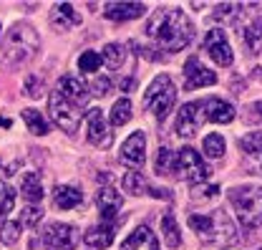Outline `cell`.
<instances>
[{
	"label": "cell",
	"mask_w": 262,
	"mask_h": 250,
	"mask_svg": "<svg viewBox=\"0 0 262 250\" xmlns=\"http://www.w3.org/2000/svg\"><path fill=\"white\" fill-rule=\"evenodd\" d=\"M146 35H149L162 51L177 53V51H182V48H187V46L192 43L194 28H192V23L184 18L182 10L169 8V10H157V13L149 18Z\"/></svg>",
	"instance_id": "cell-1"
},
{
	"label": "cell",
	"mask_w": 262,
	"mask_h": 250,
	"mask_svg": "<svg viewBox=\"0 0 262 250\" xmlns=\"http://www.w3.org/2000/svg\"><path fill=\"white\" fill-rule=\"evenodd\" d=\"M189 227L199 235V240L204 245H214V248H227L237 243V233H234V225L232 220L222 213V210H214L209 215H192L189 218Z\"/></svg>",
	"instance_id": "cell-2"
},
{
	"label": "cell",
	"mask_w": 262,
	"mask_h": 250,
	"mask_svg": "<svg viewBox=\"0 0 262 250\" xmlns=\"http://www.w3.org/2000/svg\"><path fill=\"white\" fill-rule=\"evenodd\" d=\"M40 46V38L33 26L28 23H18L3 38V53H0V63L5 66H20V63L31 61Z\"/></svg>",
	"instance_id": "cell-3"
},
{
	"label": "cell",
	"mask_w": 262,
	"mask_h": 250,
	"mask_svg": "<svg viewBox=\"0 0 262 250\" xmlns=\"http://www.w3.org/2000/svg\"><path fill=\"white\" fill-rule=\"evenodd\" d=\"M229 202L239 222L247 230L262 227V187H234L229 189Z\"/></svg>",
	"instance_id": "cell-4"
},
{
	"label": "cell",
	"mask_w": 262,
	"mask_h": 250,
	"mask_svg": "<svg viewBox=\"0 0 262 250\" xmlns=\"http://www.w3.org/2000/svg\"><path fill=\"white\" fill-rule=\"evenodd\" d=\"M174 101H177V89H174L171 79H169L166 73H159V76L151 81V86L146 89V94H144V106H146L157 119H164V117L171 111Z\"/></svg>",
	"instance_id": "cell-5"
},
{
	"label": "cell",
	"mask_w": 262,
	"mask_h": 250,
	"mask_svg": "<svg viewBox=\"0 0 262 250\" xmlns=\"http://www.w3.org/2000/svg\"><path fill=\"white\" fill-rule=\"evenodd\" d=\"M48 111H51V119L56 122L58 129H63L66 134H76L78 124H81V114L76 111V106L71 101H66L58 91H53L48 99Z\"/></svg>",
	"instance_id": "cell-6"
},
{
	"label": "cell",
	"mask_w": 262,
	"mask_h": 250,
	"mask_svg": "<svg viewBox=\"0 0 262 250\" xmlns=\"http://www.w3.org/2000/svg\"><path fill=\"white\" fill-rule=\"evenodd\" d=\"M177 172H182V177H184L187 182H192V185L204 182V180L212 175V169L204 164V159L199 157V152L189 149V147H184V149L179 152V157H177Z\"/></svg>",
	"instance_id": "cell-7"
},
{
	"label": "cell",
	"mask_w": 262,
	"mask_h": 250,
	"mask_svg": "<svg viewBox=\"0 0 262 250\" xmlns=\"http://www.w3.org/2000/svg\"><path fill=\"white\" fill-rule=\"evenodd\" d=\"M86 137H89V142L98 147V149H108L111 147V142H114V134H111V126L108 122L103 119V111L101 109H89V117H86Z\"/></svg>",
	"instance_id": "cell-8"
},
{
	"label": "cell",
	"mask_w": 262,
	"mask_h": 250,
	"mask_svg": "<svg viewBox=\"0 0 262 250\" xmlns=\"http://www.w3.org/2000/svg\"><path fill=\"white\" fill-rule=\"evenodd\" d=\"M204 48H207L209 59L217 63V66H222V68H229L234 63V53L229 48L227 35H225V31H220V28H214V31H209L204 35Z\"/></svg>",
	"instance_id": "cell-9"
},
{
	"label": "cell",
	"mask_w": 262,
	"mask_h": 250,
	"mask_svg": "<svg viewBox=\"0 0 262 250\" xmlns=\"http://www.w3.org/2000/svg\"><path fill=\"white\" fill-rule=\"evenodd\" d=\"M78 240V230L73 225H63V222H51L43 233V243L48 250H71Z\"/></svg>",
	"instance_id": "cell-10"
},
{
	"label": "cell",
	"mask_w": 262,
	"mask_h": 250,
	"mask_svg": "<svg viewBox=\"0 0 262 250\" xmlns=\"http://www.w3.org/2000/svg\"><path fill=\"white\" fill-rule=\"evenodd\" d=\"M212 84H217L214 71L204 68L196 56H189L187 63H184V89L187 91H194L199 86H212Z\"/></svg>",
	"instance_id": "cell-11"
},
{
	"label": "cell",
	"mask_w": 262,
	"mask_h": 250,
	"mask_svg": "<svg viewBox=\"0 0 262 250\" xmlns=\"http://www.w3.org/2000/svg\"><path fill=\"white\" fill-rule=\"evenodd\" d=\"M202 124H204V117H202L199 101L184 104V106L179 109V114H177V134H179V137H194Z\"/></svg>",
	"instance_id": "cell-12"
},
{
	"label": "cell",
	"mask_w": 262,
	"mask_h": 250,
	"mask_svg": "<svg viewBox=\"0 0 262 250\" xmlns=\"http://www.w3.org/2000/svg\"><path fill=\"white\" fill-rule=\"evenodd\" d=\"M202 106V117L204 122H214V124H229L234 119V106L225 101V99H217V96H209L204 101H199Z\"/></svg>",
	"instance_id": "cell-13"
},
{
	"label": "cell",
	"mask_w": 262,
	"mask_h": 250,
	"mask_svg": "<svg viewBox=\"0 0 262 250\" xmlns=\"http://www.w3.org/2000/svg\"><path fill=\"white\" fill-rule=\"evenodd\" d=\"M144 159H146V137H144V131H134L121 147V162L139 169L144 164Z\"/></svg>",
	"instance_id": "cell-14"
},
{
	"label": "cell",
	"mask_w": 262,
	"mask_h": 250,
	"mask_svg": "<svg viewBox=\"0 0 262 250\" xmlns=\"http://www.w3.org/2000/svg\"><path fill=\"white\" fill-rule=\"evenodd\" d=\"M58 94L63 96L66 101H71L73 106H83V104H89V86L78 79V76H63V79H58V89H56Z\"/></svg>",
	"instance_id": "cell-15"
},
{
	"label": "cell",
	"mask_w": 262,
	"mask_h": 250,
	"mask_svg": "<svg viewBox=\"0 0 262 250\" xmlns=\"http://www.w3.org/2000/svg\"><path fill=\"white\" fill-rule=\"evenodd\" d=\"M144 10H146L144 3H106L103 5V15L108 21H116V23L134 21V18L144 15Z\"/></svg>",
	"instance_id": "cell-16"
},
{
	"label": "cell",
	"mask_w": 262,
	"mask_h": 250,
	"mask_svg": "<svg viewBox=\"0 0 262 250\" xmlns=\"http://www.w3.org/2000/svg\"><path fill=\"white\" fill-rule=\"evenodd\" d=\"M51 23L56 31H71L73 26L81 23V13H76L71 3H56L51 10Z\"/></svg>",
	"instance_id": "cell-17"
},
{
	"label": "cell",
	"mask_w": 262,
	"mask_h": 250,
	"mask_svg": "<svg viewBox=\"0 0 262 250\" xmlns=\"http://www.w3.org/2000/svg\"><path fill=\"white\" fill-rule=\"evenodd\" d=\"M96 205H98V213L103 220H114L119 213H121V205H124V197L116 192L114 187H103L98 192L96 197Z\"/></svg>",
	"instance_id": "cell-18"
},
{
	"label": "cell",
	"mask_w": 262,
	"mask_h": 250,
	"mask_svg": "<svg viewBox=\"0 0 262 250\" xmlns=\"http://www.w3.org/2000/svg\"><path fill=\"white\" fill-rule=\"evenodd\" d=\"M121 250H159V240H157V235L149 227H136L124 240Z\"/></svg>",
	"instance_id": "cell-19"
},
{
	"label": "cell",
	"mask_w": 262,
	"mask_h": 250,
	"mask_svg": "<svg viewBox=\"0 0 262 250\" xmlns=\"http://www.w3.org/2000/svg\"><path fill=\"white\" fill-rule=\"evenodd\" d=\"M53 202H56L58 210H73L83 202V192L73 185H58L53 192Z\"/></svg>",
	"instance_id": "cell-20"
},
{
	"label": "cell",
	"mask_w": 262,
	"mask_h": 250,
	"mask_svg": "<svg viewBox=\"0 0 262 250\" xmlns=\"http://www.w3.org/2000/svg\"><path fill=\"white\" fill-rule=\"evenodd\" d=\"M83 243L89 248H98V250L108 248L114 243V225H96V227H91L83 235Z\"/></svg>",
	"instance_id": "cell-21"
},
{
	"label": "cell",
	"mask_w": 262,
	"mask_h": 250,
	"mask_svg": "<svg viewBox=\"0 0 262 250\" xmlns=\"http://www.w3.org/2000/svg\"><path fill=\"white\" fill-rule=\"evenodd\" d=\"M242 43L247 46L250 53H262V23L252 21V23H245L242 31H239Z\"/></svg>",
	"instance_id": "cell-22"
},
{
	"label": "cell",
	"mask_w": 262,
	"mask_h": 250,
	"mask_svg": "<svg viewBox=\"0 0 262 250\" xmlns=\"http://www.w3.org/2000/svg\"><path fill=\"white\" fill-rule=\"evenodd\" d=\"M108 68H116V71H121L126 63H129V51H126V46L124 43H108L106 48H103V56H101Z\"/></svg>",
	"instance_id": "cell-23"
},
{
	"label": "cell",
	"mask_w": 262,
	"mask_h": 250,
	"mask_svg": "<svg viewBox=\"0 0 262 250\" xmlns=\"http://www.w3.org/2000/svg\"><path fill=\"white\" fill-rule=\"evenodd\" d=\"M23 122L28 126V131L35 134V137H43V134H48L51 131V126L46 122V117L38 111V109H23Z\"/></svg>",
	"instance_id": "cell-24"
},
{
	"label": "cell",
	"mask_w": 262,
	"mask_h": 250,
	"mask_svg": "<svg viewBox=\"0 0 262 250\" xmlns=\"http://www.w3.org/2000/svg\"><path fill=\"white\" fill-rule=\"evenodd\" d=\"M20 192H23V197L31 200V202L43 200V182H40V175H38V172H28V175L23 177Z\"/></svg>",
	"instance_id": "cell-25"
},
{
	"label": "cell",
	"mask_w": 262,
	"mask_h": 250,
	"mask_svg": "<svg viewBox=\"0 0 262 250\" xmlns=\"http://www.w3.org/2000/svg\"><path fill=\"white\" fill-rule=\"evenodd\" d=\"M162 233H164V243L169 248H179L182 245V235H179V225L171 213H164L162 218Z\"/></svg>",
	"instance_id": "cell-26"
},
{
	"label": "cell",
	"mask_w": 262,
	"mask_h": 250,
	"mask_svg": "<svg viewBox=\"0 0 262 250\" xmlns=\"http://www.w3.org/2000/svg\"><path fill=\"white\" fill-rule=\"evenodd\" d=\"M124 189L131 192V195H149L151 185L144 180L141 172H126V175H124Z\"/></svg>",
	"instance_id": "cell-27"
},
{
	"label": "cell",
	"mask_w": 262,
	"mask_h": 250,
	"mask_svg": "<svg viewBox=\"0 0 262 250\" xmlns=\"http://www.w3.org/2000/svg\"><path fill=\"white\" fill-rule=\"evenodd\" d=\"M126 122H131V101L129 99H119L111 109V124L124 126Z\"/></svg>",
	"instance_id": "cell-28"
},
{
	"label": "cell",
	"mask_w": 262,
	"mask_h": 250,
	"mask_svg": "<svg viewBox=\"0 0 262 250\" xmlns=\"http://www.w3.org/2000/svg\"><path fill=\"white\" fill-rule=\"evenodd\" d=\"M239 149L247 152L250 157H257L262 152V131H252V134H245L239 139Z\"/></svg>",
	"instance_id": "cell-29"
},
{
	"label": "cell",
	"mask_w": 262,
	"mask_h": 250,
	"mask_svg": "<svg viewBox=\"0 0 262 250\" xmlns=\"http://www.w3.org/2000/svg\"><path fill=\"white\" fill-rule=\"evenodd\" d=\"M157 172L159 175H174L177 172V162H174V152L162 147L157 155Z\"/></svg>",
	"instance_id": "cell-30"
},
{
	"label": "cell",
	"mask_w": 262,
	"mask_h": 250,
	"mask_svg": "<svg viewBox=\"0 0 262 250\" xmlns=\"http://www.w3.org/2000/svg\"><path fill=\"white\" fill-rule=\"evenodd\" d=\"M204 155L212 157V159L225 155V137H222V134H209V137H204Z\"/></svg>",
	"instance_id": "cell-31"
},
{
	"label": "cell",
	"mask_w": 262,
	"mask_h": 250,
	"mask_svg": "<svg viewBox=\"0 0 262 250\" xmlns=\"http://www.w3.org/2000/svg\"><path fill=\"white\" fill-rule=\"evenodd\" d=\"M101 63H103V59H101V53H96V51H83V53L78 56V68H81L83 73L98 71Z\"/></svg>",
	"instance_id": "cell-32"
},
{
	"label": "cell",
	"mask_w": 262,
	"mask_h": 250,
	"mask_svg": "<svg viewBox=\"0 0 262 250\" xmlns=\"http://www.w3.org/2000/svg\"><path fill=\"white\" fill-rule=\"evenodd\" d=\"M20 238V222H3L0 225V243L3 245H15Z\"/></svg>",
	"instance_id": "cell-33"
},
{
	"label": "cell",
	"mask_w": 262,
	"mask_h": 250,
	"mask_svg": "<svg viewBox=\"0 0 262 250\" xmlns=\"http://www.w3.org/2000/svg\"><path fill=\"white\" fill-rule=\"evenodd\" d=\"M13 205H15V192L8 187V185L0 182V220L8 218V213L13 210Z\"/></svg>",
	"instance_id": "cell-34"
},
{
	"label": "cell",
	"mask_w": 262,
	"mask_h": 250,
	"mask_svg": "<svg viewBox=\"0 0 262 250\" xmlns=\"http://www.w3.org/2000/svg\"><path fill=\"white\" fill-rule=\"evenodd\" d=\"M26 94L31 96V99H40L43 96V79L38 73H31L26 79Z\"/></svg>",
	"instance_id": "cell-35"
},
{
	"label": "cell",
	"mask_w": 262,
	"mask_h": 250,
	"mask_svg": "<svg viewBox=\"0 0 262 250\" xmlns=\"http://www.w3.org/2000/svg\"><path fill=\"white\" fill-rule=\"evenodd\" d=\"M40 218H43V210H40V207H35V205L26 207V210L20 213V222H23V225H28V227H35V225L40 222Z\"/></svg>",
	"instance_id": "cell-36"
},
{
	"label": "cell",
	"mask_w": 262,
	"mask_h": 250,
	"mask_svg": "<svg viewBox=\"0 0 262 250\" xmlns=\"http://www.w3.org/2000/svg\"><path fill=\"white\" fill-rule=\"evenodd\" d=\"M245 122L247 124H262V101H255L245 109Z\"/></svg>",
	"instance_id": "cell-37"
},
{
	"label": "cell",
	"mask_w": 262,
	"mask_h": 250,
	"mask_svg": "<svg viewBox=\"0 0 262 250\" xmlns=\"http://www.w3.org/2000/svg\"><path fill=\"white\" fill-rule=\"evenodd\" d=\"M217 195H220V187H217V185H207V187L194 185V189H192V197H194V200H212V197H217Z\"/></svg>",
	"instance_id": "cell-38"
},
{
	"label": "cell",
	"mask_w": 262,
	"mask_h": 250,
	"mask_svg": "<svg viewBox=\"0 0 262 250\" xmlns=\"http://www.w3.org/2000/svg\"><path fill=\"white\" fill-rule=\"evenodd\" d=\"M237 8H239V5H234V3H222V5L217 8L214 18H217V21H229V18L237 15Z\"/></svg>",
	"instance_id": "cell-39"
},
{
	"label": "cell",
	"mask_w": 262,
	"mask_h": 250,
	"mask_svg": "<svg viewBox=\"0 0 262 250\" xmlns=\"http://www.w3.org/2000/svg\"><path fill=\"white\" fill-rule=\"evenodd\" d=\"M91 89H94L96 96H108V91H111V81H108V79H96V81L91 84Z\"/></svg>",
	"instance_id": "cell-40"
},
{
	"label": "cell",
	"mask_w": 262,
	"mask_h": 250,
	"mask_svg": "<svg viewBox=\"0 0 262 250\" xmlns=\"http://www.w3.org/2000/svg\"><path fill=\"white\" fill-rule=\"evenodd\" d=\"M119 86H121V91H131L134 89V79H121Z\"/></svg>",
	"instance_id": "cell-41"
},
{
	"label": "cell",
	"mask_w": 262,
	"mask_h": 250,
	"mask_svg": "<svg viewBox=\"0 0 262 250\" xmlns=\"http://www.w3.org/2000/svg\"><path fill=\"white\" fill-rule=\"evenodd\" d=\"M15 169H18V162H13L8 169H5V177H10V175H15Z\"/></svg>",
	"instance_id": "cell-42"
},
{
	"label": "cell",
	"mask_w": 262,
	"mask_h": 250,
	"mask_svg": "<svg viewBox=\"0 0 262 250\" xmlns=\"http://www.w3.org/2000/svg\"><path fill=\"white\" fill-rule=\"evenodd\" d=\"M0 126H5V129H8V126H10V119H0Z\"/></svg>",
	"instance_id": "cell-43"
},
{
	"label": "cell",
	"mask_w": 262,
	"mask_h": 250,
	"mask_svg": "<svg viewBox=\"0 0 262 250\" xmlns=\"http://www.w3.org/2000/svg\"><path fill=\"white\" fill-rule=\"evenodd\" d=\"M260 250H262V248H260Z\"/></svg>",
	"instance_id": "cell-44"
}]
</instances>
